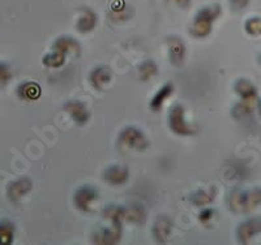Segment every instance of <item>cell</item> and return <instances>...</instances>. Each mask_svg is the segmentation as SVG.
<instances>
[{
  "label": "cell",
  "mask_w": 261,
  "mask_h": 245,
  "mask_svg": "<svg viewBox=\"0 0 261 245\" xmlns=\"http://www.w3.org/2000/svg\"><path fill=\"white\" fill-rule=\"evenodd\" d=\"M220 13L221 8L217 4H212V6L205 7L201 11H199L196 15L195 21H193L192 29H191L193 36L197 37V38L209 36L212 32V24L220 16Z\"/></svg>",
  "instance_id": "cell-1"
},
{
  "label": "cell",
  "mask_w": 261,
  "mask_h": 245,
  "mask_svg": "<svg viewBox=\"0 0 261 245\" xmlns=\"http://www.w3.org/2000/svg\"><path fill=\"white\" fill-rule=\"evenodd\" d=\"M261 204V190L255 189V190H237L230 197V206L234 211L238 213H246L251 209L256 207Z\"/></svg>",
  "instance_id": "cell-2"
},
{
  "label": "cell",
  "mask_w": 261,
  "mask_h": 245,
  "mask_svg": "<svg viewBox=\"0 0 261 245\" xmlns=\"http://www.w3.org/2000/svg\"><path fill=\"white\" fill-rule=\"evenodd\" d=\"M169 125L172 132L179 136H190L195 130L188 125L184 118V108L180 104H175L169 113Z\"/></svg>",
  "instance_id": "cell-3"
},
{
  "label": "cell",
  "mask_w": 261,
  "mask_h": 245,
  "mask_svg": "<svg viewBox=\"0 0 261 245\" xmlns=\"http://www.w3.org/2000/svg\"><path fill=\"white\" fill-rule=\"evenodd\" d=\"M119 140L127 148L135 149V150H145L148 148V141H146L144 133L135 127H128L123 129Z\"/></svg>",
  "instance_id": "cell-4"
},
{
  "label": "cell",
  "mask_w": 261,
  "mask_h": 245,
  "mask_svg": "<svg viewBox=\"0 0 261 245\" xmlns=\"http://www.w3.org/2000/svg\"><path fill=\"white\" fill-rule=\"evenodd\" d=\"M122 237V222H113V227L105 228L94 233L93 241L95 244H116Z\"/></svg>",
  "instance_id": "cell-5"
},
{
  "label": "cell",
  "mask_w": 261,
  "mask_h": 245,
  "mask_svg": "<svg viewBox=\"0 0 261 245\" xmlns=\"http://www.w3.org/2000/svg\"><path fill=\"white\" fill-rule=\"evenodd\" d=\"M98 198L97 190L92 186H83L74 193V205L81 211H90V206Z\"/></svg>",
  "instance_id": "cell-6"
},
{
  "label": "cell",
  "mask_w": 261,
  "mask_h": 245,
  "mask_svg": "<svg viewBox=\"0 0 261 245\" xmlns=\"http://www.w3.org/2000/svg\"><path fill=\"white\" fill-rule=\"evenodd\" d=\"M261 232V221L260 219H249V221L243 222L239 227H238V239L239 241L247 242L252 239L255 235Z\"/></svg>",
  "instance_id": "cell-7"
},
{
  "label": "cell",
  "mask_w": 261,
  "mask_h": 245,
  "mask_svg": "<svg viewBox=\"0 0 261 245\" xmlns=\"http://www.w3.org/2000/svg\"><path fill=\"white\" fill-rule=\"evenodd\" d=\"M113 80V72L110 68L107 67H97L94 71L90 73V83L98 90H102V89L106 88L109 84Z\"/></svg>",
  "instance_id": "cell-8"
},
{
  "label": "cell",
  "mask_w": 261,
  "mask_h": 245,
  "mask_svg": "<svg viewBox=\"0 0 261 245\" xmlns=\"http://www.w3.org/2000/svg\"><path fill=\"white\" fill-rule=\"evenodd\" d=\"M64 110L72 116V119H73L79 125H84L86 121L89 120V113H88L86 107L84 106L81 102L69 101L68 103H65Z\"/></svg>",
  "instance_id": "cell-9"
},
{
  "label": "cell",
  "mask_w": 261,
  "mask_h": 245,
  "mask_svg": "<svg viewBox=\"0 0 261 245\" xmlns=\"http://www.w3.org/2000/svg\"><path fill=\"white\" fill-rule=\"evenodd\" d=\"M167 42H169V51L171 63L179 67L184 62V57H186V46H184V42L180 38H178V37H170L167 39Z\"/></svg>",
  "instance_id": "cell-10"
},
{
  "label": "cell",
  "mask_w": 261,
  "mask_h": 245,
  "mask_svg": "<svg viewBox=\"0 0 261 245\" xmlns=\"http://www.w3.org/2000/svg\"><path fill=\"white\" fill-rule=\"evenodd\" d=\"M129 172L123 166H111L105 171L103 177L107 183L114 184V185H120L127 181Z\"/></svg>",
  "instance_id": "cell-11"
},
{
  "label": "cell",
  "mask_w": 261,
  "mask_h": 245,
  "mask_svg": "<svg viewBox=\"0 0 261 245\" xmlns=\"http://www.w3.org/2000/svg\"><path fill=\"white\" fill-rule=\"evenodd\" d=\"M172 225L167 218H160L153 226V235L158 242H166L171 236Z\"/></svg>",
  "instance_id": "cell-12"
},
{
  "label": "cell",
  "mask_w": 261,
  "mask_h": 245,
  "mask_svg": "<svg viewBox=\"0 0 261 245\" xmlns=\"http://www.w3.org/2000/svg\"><path fill=\"white\" fill-rule=\"evenodd\" d=\"M54 50L64 52L65 55L67 53H76V55H79L80 53V44H79V42L74 41L73 38H71V37H60L54 43Z\"/></svg>",
  "instance_id": "cell-13"
},
{
  "label": "cell",
  "mask_w": 261,
  "mask_h": 245,
  "mask_svg": "<svg viewBox=\"0 0 261 245\" xmlns=\"http://www.w3.org/2000/svg\"><path fill=\"white\" fill-rule=\"evenodd\" d=\"M174 93V86L172 84H166V85H163L162 88L160 89L157 92V94L153 97L150 102V108L153 111H160L161 107L163 106V103L167 101V98Z\"/></svg>",
  "instance_id": "cell-14"
},
{
  "label": "cell",
  "mask_w": 261,
  "mask_h": 245,
  "mask_svg": "<svg viewBox=\"0 0 261 245\" xmlns=\"http://www.w3.org/2000/svg\"><path fill=\"white\" fill-rule=\"evenodd\" d=\"M97 24V16L89 9H84L77 20V30L81 33H89L94 29Z\"/></svg>",
  "instance_id": "cell-15"
},
{
  "label": "cell",
  "mask_w": 261,
  "mask_h": 245,
  "mask_svg": "<svg viewBox=\"0 0 261 245\" xmlns=\"http://www.w3.org/2000/svg\"><path fill=\"white\" fill-rule=\"evenodd\" d=\"M191 201L196 206H204V205H208L213 202V200L216 198V189H211V190H196L191 195Z\"/></svg>",
  "instance_id": "cell-16"
},
{
  "label": "cell",
  "mask_w": 261,
  "mask_h": 245,
  "mask_svg": "<svg viewBox=\"0 0 261 245\" xmlns=\"http://www.w3.org/2000/svg\"><path fill=\"white\" fill-rule=\"evenodd\" d=\"M235 90L242 98L243 101H252L253 98L256 97V89L255 86L251 83L246 80H239L237 84H235Z\"/></svg>",
  "instance_id": "cell-17"
},
{
  "label": "cell",
  "mask_w": 261,
  "mask_h": 245,
  "mask_svg": "<svg viewBox=\"0 0 261 245\" xmlns=\"http://www.w3.org/2000/svg\"><path fill=\"white\" fill-rule=\"evenodd\" d=\"M65 63V53L55 50L43 58V64L48 68H59Z\"/></svg>",
  "instance_id": "cell-18"
},
{
  "label": "cell",
  "mask_w": 261,
  "mask_h": 245,
  "mask_svg": "<svg viewBox=\"0 0 261 245\" xmlns=\"http://www.w3.org/2000/svg\"><path fill=\"white\" fill-rule=\"evenodd\" d=\"M32 189V183H30L29 179H22V180H18L11 186V196H12L15 200H18L22 195L28 193Z\"/></svg>",
  "instance_id": "cell-19"
},
{
  "label": "cell",
  "mask_w": 261,
  "mask_h": 245,
  "mask_svg": "<svg viewBox=\"0 0 261 245\" xmlns=\"http://www.w3.org/2000/svg\"><path fill=\"white\" fill-rule=\"evenodd\" d=\"M157 74V65L153 62H145L139 67V76L141 80H149Z\"/></svg>",
  "instance_id": "cell-20"
},
{
  "label": "cell",
  "mask_w": 261,
  "mask_h": 245,
  "mask_svg": "<svg viewBox=\"0 0 261 245\" xmlns=\"http://www.w3.org/2000/svg\"><path fill=\"white\" fill-rule=\"evenodd\" d=\"M21 90H24L25 94H22V97L25 99H37L41 94V88L39 85L34 83H28L24 84V85L21 86Z\"/></svg>",
  "instance_id": "cell-21"
},
{
  "label": "cell",
  "mask_w": 261,
  "mask_h": 245,
  "mask_svg": "<svg viewBox=\"0 0 261 245\" xmlns=\"http://www.w3.org/2000/svg\"><path fill=\"white\" fill-rule=\"evenodd\" d=\"M246 29L249 34H253V36H255V34H260L261 33V20H258V18L249 20L248 22H247Z\"/></svg>",
  "instance_id": "cell-22"
},
{
  "label": "cell",
  "mask_w": 261,
  "mask_h": 245,
  "mask_svg": "<svg viewBox=\"0 0 261 245\" xmlns=\"http://www.w3.org/2000/svg\"><path fill=\"white\" fill-rule=\"evenodd\" d=\"M213 215H214L213 210H204V211L200 214L199 218L202 223H208V222L211 221V218H213Z\"/></svg>",
  "instance_id": "cell-23"
},
{
  "label": "cell",
  "mask_w": 261,
  "mask_h": 245,
  "mask_svg": "<svg viewBox=\"0 0 261 245\" xmlns=\"http://www.w3.org/2000/svg\"><path fill=\"white\" fill-rule=\"evenodd\" d=\"M231 3L235 8L239 9V8H243L244 6H247V0H231Z\"/></svg>",
  "instance_id": "cell-24"
},
{
  "label": "cell",
  "mask_w": 261,
  "mask_h": 245,
  "mask_svg": "<svg viewBox=\"0 0 261 245\" xmlns=\"http://www.w3.org/2000/svg\"><path fill=\"white\" fill-rule=\"evenodd\" d=\"M172 2H175V3H178L181 7H187L190 4V0H172Z\"/></svg>",
  "instance_id": "cell-25"
},
{
  "label": "cell",
  "mask_w": 261,
  "mask_h": 245,
  "mask_svg": "<svg viewBox=\"0 0 261 245\" xmlns=\"http://www.w3.org/2000/svg\"><path fill=\"white\" fill-rule=\"evenodd\" d=\"M260 111H261V104H260Z\"/></svg>",
  "instance_id": "cell-26"
},
{
  "label": "cell",
  "mask_w": 261,
  "mask_h": 245,
  "mask_svg": "<svg viewBox=\"0 0 261 245\" xmlns=\"http://www.w3.org/2000/svg\"><path fill=\"white\" fill-rule=\"evenodd\" d=\"M260 62H261V57H260Z\"/></svg>",
  "instance_id": "cell-27"
}]
</instances>
